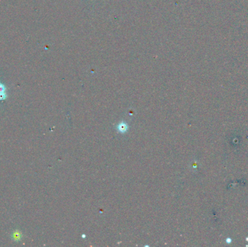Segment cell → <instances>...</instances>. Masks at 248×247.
<instances>
[{
	"label": "cell",
	"instance_id": "obj_1",
	"mask_svg": "<svg viewBox=\"0 0 248 247\" xmlns=\"http://www.w3.org/2000/svg\"><path fill=\"white\" fill-rule=\"evenodd\" d=\"M6 98V94L4 93V86L0 83V100H2Z\"/></svg>",
	"mask_w": 248,
	"mask_h": 247
}]
</instances>
